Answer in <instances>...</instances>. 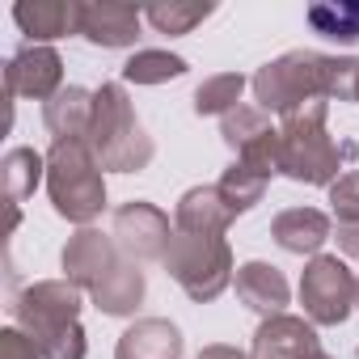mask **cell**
<instances>
[{
	"instance_id": "cell-33",
	"label": "cell",
	"mask_w": 359,
	"mask_h": 359,
	"mask_svg": "<svg viewBox=\"0 0 359 359\" xmlns=\"http://www.w3.org/2000/svg\"><path fill=\"white\" fill-rule=\"evenodd\" d=\"M250 359H254V355H250Z\"/></svg>"
},
{
	"instance_id": "cell-25",
	"label": "cell",
	"mask_w": 359,
	"mask_h": 359,
	"mask_svg": "<svg viewBox=\"0 0 359 359\" xmlns=\"http://www.w3.org/2000/svg\"><path fill=\"white\" fill-rule=\"evenodd\" d=\"M216 13V5H177V0H169V5H152V9H144V22L156 30V34H169V39H177V34H191L199 22H208Z\"/></svg>"
},
{
	"instance_id": "cell-22",
	"label": "cell",
	"mask_w": 359,
	"mask_h": 359,
	"mask_svg": "<svg viewBox=\"0 0 359 359\" xmlns=\"http://www.w3.org/2000/svg\"><path fill=\"white\" fill-rule=\"evenodd\" d=\"M177 76H187V60L169 55V51H135L123 64V81H131V85H165Z\"/></svg>"
},
{
	"instance_id": "cell-21",
	"label": "cell",
	"mask_w": 359,
	"mask_h": 359,
	"mask_svg": "<svg viewBox=\"0 0 359 359\" xmlns=\"http://www.w3.org/2000/svg\"><path fill=\"white\" fill-rule=\"evenodd\" d=\"M47 173V156H39L34 148H13L0 165V177H5V191H9V203H22L34 195V187L43 182Z\"/></svg>"
},
{
	"instance_id": "cell-7",
	"label": "cell",
	"mask_w": 359,
	"mask_h": 359,
	"mask_svg": "<svg viewBox=\"0 0 359 359\" xmlns=\"http://www.w3.org/2000/svg\"><path fill=\"white\" fill-rule=\"evenodd\" d=\"M355 275L338 254H317L300 275V304L313 325H342L355 309Z\"/></svg>"
},
{
	"instance_id": "cell-26",
	"label": "cell",
	"mask_w": 359,
	"mask_h": 359,
	"mask_svg": "<svg viewBox=\"0 0 359 359\" xmlns=\"http://www.w3.org/2000/svg\"><path fill=\"white\" fill-rule=\"evenodd\" d=\"M309 26L330 43H355L359 39V5H313Z\"/></svg>"
},
{
	"instance_id": "cell-23",
	"label": "cell",
	"mask_w": 359,
	"mask_h": 359,
	"mask_svg": "<svg viewBox=\"0 0 359 359\" xmlns=\"http://www.w3.org/2000/svg\"><path fill=\"white\" fill-rule=\"evenodd\" d=\"M241 93H245V76L241 72H220V76H208L199 89H195V114H233L241 106Z\"/></svg>"
},
{
	"instance_id": "cell-17",
	"label": "cell",
	"mask_w": 359,
	"mask_h": 359,
	"mask_svg": "<svg viewBox=\"0 0 359 359\" xmlns=\"http://www.w3.org/2000/svg\"><path fill=\"white\" fill-rule=\"evenodd\" d=\"M43 123L55 140H89V123H93V93L81 85H64L47 106H43Z\"/></svg>"
},
{
	"instance_id": "cell-20",
	"label": "cell",
	"mask_w": 359,
	"mask_h": 359,
	"mask_svg": "<svg viewBox=\"0 0 359 359\" xmlns=\"http://www.w3.org/2000/svg\"><path fill=\"white\" fill-rule=\"evenodd\" d=\"M330 208L338 220V245L346 254H359V169L342 173L330 187Z\"/></svg>"
},
{
	"instance_id": "cell-4",
	"label": "cell",
	"mask_w": 359,
	"mask_h": 359,
	"mask_svg": "<svg viewBox=\"0 0 359 359\" xmlns=\"http://www.w3.org/2000/svg\"><path fill=\"white\" fill-rule=\"evenodd\" d=\"M47 195L55 212L81 229H89L106 212L102 161L89 140H55L47 152Z\"/></svg>"
},
{
	"instance_id": "cell-13",
	"label": "cell",
	"mask_w": 359,
	"mask_h": 359,
	"mask_svg": "<svg viewBox=\"0 0 359 359\" xmlns=\"http://www.w3.org/2000/svg\"><path fill=\"white\" fill-rule=\"evenodd\" d=\"M237 216L229 212L220 187H191L173 208V229L177 233H195V237H224V229Z\"/></svg>"
},
{
	"instance_id": "cell-29",
	"label": "cell",
	"mask_w": 359,
	"mask_h": 359,
	"mask_svg": "<svg viewBox=\"0 0 359 359\" xmlns=\"http://www.w3.org/2000/svg\"><path fill=\"white\" fill-rule=\"evenodd\" d=\"M199 359H250V355H245V351H237V346L216 342V346H203V351H199Z\"/></svg>"
},
{
	"instance_id": "cell-8",
	"label": "cell",
	"mask_w": 359,
	"mask_h": 359,
	"mask_svg": "<svg viewBox=\"0 0 359 359\" xmlns=\"http://www.w3.org/2000/svg\"><path fill=\"white\" fill-rule=\"evenodd\" d=\"M110 237L118 245L123 258L131 262H152V258H165L169 241H173V229H169V216L156 208V203H144V199H131L114 212V224H110Z\"/></svg>"
},
{
	"instance_id": "cell-1",
	"label": "cell",
	"mask_w": 359,
	"mask_h": 359,
	"mask_svg": "<svg viewBox=\"0 0 359 359\" xmlns=\"http://www.w3.org/2000/svg\"><path fill=\"white\" fill-rule=\"evenodd\" d=\"M250 85H254V97H258V110H271V114L287 118V114H296L313 102H325V97L355 102L359 60L321 55V51H287V55L262 64Z\"/></svg>"
},
{
	"instance_id": "cell-2",
	"label": "cell",
	"mask_w": 359,
	"mask_h": 359,
	"mask_svg": "<svg viewBox=\"0 0 359 359\" xmlns=\"http://www.w3.org/2000/svg\"><path fill=\"white\" fill-rule=\"evenodd\" d=\"M13 321L39 346L43 359H85L81 287L68 279H43L13 300Z\"/></svg>"
},
{
	"instance_id": "cell-10",
	"label": "cell",
	"mask_w": 359,
	"mask_h": 359,
	"mask_svg": "<svg viewBox=\"0 0 359 359\" xmlns=\"http://www.w3.org/2000/svg\"><path fill=\"white\" fill-rule=\"evenodd\" d=\"M118 262H123V254H118L114 237L110 233H97V229H81L64 245V279L76 283L81 292H93Z\"/></svg>"
},
{
	"instance_id": "cell-14",
	"label": "cell",
	"mask_w": 359,
	"mask_h": 359,
	"mask_svg": "<svg viewBox=\"0 0 359 359\" xmlns=\"http://www.w3.org/2000/svg\"><path fill=\"white\" fill-rule=\"evenodd\" d=\"M233 283H237L241 304L254 309V313H262V317H279L287 309V300H292V287H287L283 271L271 266V262H245V266H237Z\"/></svg>"
},
{
	"instance_id": "cell-12",
	"label": "cell",
	"mask_w": 359,
	"mask_h": 359,
	"mask_svg": "<svg viewBox=\"0 0 359 359\" xmlns=\"http://www.w3.org/2000/svg\"><path fill=\"white\" fill-rule=\"evenodd\" d=\"M140 9L135 5H81V18H76V34H85L93 47H131L140 39Z\"/></svg>"
},
{
	"instance_id": "cell-9",
	"label": "cell",
	"mask_w": 359,
	"mask_h": 359,
	"mask_svg": "<svg viewBox=\"0 0 359 359\" xmlns=\"http://www.w3.org/2000/svg\"><path fill=\"white\" fill-rule=\"evenodd\" d=\"M5 89L9 97H39V102H51L60 89H64V60L51 51V47H22L9 64H5Z\"/></svg>"
},
{
	"instance_id": "cell-19",
	"label": "cell",
	"mask_w": 359,
	"mask_h": 359,
	"mask_svg": "<svg viewBox=\"0 0 359 359\" xmlns=\"http://www.w3.org/2000/svg\"><path fill=\"white\" fill-rule=\"evenodd\" d=\"M144 271H140V262H131V258H123L97 287H93V304L106 313V317H131L135 309H140V300H144Z\"/></svg>"
},
{
	"instance_id": "cell-11",
	"label": "cell",
	"mask_w": 359,
	"mask_h": 359,
	"mask_svg": "<svg viewBox=\"0 0 359 359\" xmlns=\"http://www.w3.org/2000/svg\"><path fill=\"white\" fill-rule=\"evenodd\" d=\"M309 351H321V338H317L313 321L287 317V313L266 317V321L254 330V346H250L254 359H300V355H309Z\"/></svg>"
},
{
	"instance_id": "cell-24",
	"label": "cell",
	"mask_w": 359,
	"mask_h": 359,
	"mask_svg": "<svg viewBox=\"0 0 359 359\" xmlns=\"http://www.w3.org/2000/svg\"><path fill=\"white\" fill-rule=\"evenodd\" d=\"M220 195H224V203H229V212L233 216H241V212H250L254 203H262V195H266V177L262 173H254V169H245L241 161L237 165H229L224 169V177H220Z\"/></svg>"
},
{
	"instance_id": "cell-31",
	"label": "cell",
	"mask_w": 359,
	"mask_h": 359,
	"mask_svg": "<svg viewBox=\"0 0 359 359\" xmlns=\"http://www.w3.org/2000/svg\"><path fill=\"white\" fill-rule=\"evenodd\" d=\"M355 309H359V283H355Z\"/></svg>"
},
{
	"instance_id": "cell-16",
	"label": "cell",
	"mask_w": 359,
	"mask_h": 359,
	"mask_svg": "<svg viewBox=\"0 0 359 359\" xmlns=\"http://www.w3.org/2000/svg\"><path fill=\"white\" fill-rule=\"evenodd\" d=\"M271 237L287 254H313L317 258V250L330 241V216L317 212V208H287V212L275 216Z\"/></svg>"
},
{
	"instance_id": "cell-32",
	"label": "cell",
	"mask_w": 359,
	"mask_h": 359,
	"mask_svg": "<svg viewBox=\"0 0 359 359\" xmlns=\"http://www.w3.org/2000/svg\"><path fill=\"white\" fill-rule=\"evenodd\" d=\"M355 102H359V85H355Z\"/></svg>"
},
{
	"instance_id": "cell-3",
	"label": "cell",
	"mask_w": 359,
	"mask_h": 359,
	"mask_svg": "<svg viewBox=\"0 0 359 359\" xmlns=\"http://www.w3.org/2000/svg\"><path fill=\"white\" fill-rule=\"evenodd\" d=\"M355 156V144H334L325 131V102H313L283 118L279 127V173L304 187H334L342 161Z\"/></svg>"
},
{
	"instance_id": "cell-27",
	"label": "cell",
	"mask_w": 359,
	"mask_h": 359,
	"mask_svg": "<svg viewBox=\"0 0 359 359\" xmlns=\"http://www.w3.org/2000/svg\"><path fill=\"white\" fill-rule=\"evenodd\" d=\"M266 131H275L271 127V118H266V110H258V106H237L233 114H224V123H220V135H224V144L229 148H250L254 140H262Z\"/></svg>"
},
{
	"instance_id": "cell-18",
	"label": "cell",
	"mask_w": 359,
	"mask_h": 359,
	"mask_svg": "<svg viewBox=\"0 0 359 359\" xmlns=\"http://www.w3.org/2000/svg\"><path fill=\"white\" fill-rule=\"evenodd\" d=\"M13 18H18L22 34H30V39L43 47V43H51V39L76 34L81 5H76V0H34V5H18Z\"/></svg>"
},
{
	"instance_id": "cell-30",
	"label": "cell",
	"mask_w": 359,
	"mask_h": 359,
	"mask_svg": "<svg viewBox=\"0 0 359 359\" xmlns=\"http://www.w3.org/2000/svg\"><path fill=\"white\" fill-rule=\"evenodd\" d=\"M300 359H334V355H325V351H309V355H300Z\"/></svg>"
},
{
	"instance_id": "cell-5",
	"label": "cell",
	"mask_w": 359,
	"mask_h": 359,
	"mask_svg": "<svg viewBox=\"0 0 359 359\" xmlns=\"http://www.w3.org/2000/svg\"><path fill=\"white\" fill-rule=\"evenodd\" d=\"M89 144L102 161V169L114 173H135L152 161V140L140 127L131 97L123 85H102L93 93V123H89Z\"/></svg>"
},
{
	"instance_id": "cell-6",
	"label": "cell",
	"mask_w": 359,
	"mask_h": 359,
	"mask_svg": "<svg viewBox=\"0 0 359 359\" xmlns=\"http://www.w3.org/2000/svg\"><path fill=\"white\" fill-rule=\"evenodd\" d=\"M161 262L173 275V283L199 304L216 300L233 283V250L224 237H195V233L173 229V241Z\"/></svg>"
},
{
	"instance_id": "cell-15",
	"label": "cell",
	"mask_w": 359,
	"mask_h": 359,
	"mask_svg": "<svg viewBox=\"0 0 359 359\" xmlns=\"http://www.w3.org/2000/svg\"><path fill=\"white\" fill-rule=\"evenodd\" d=\"M182 330L165 317H144L135 325L123 330L118 346H114V359H177L182 355Z\"/></svg>"
},
{
	"instance_id": "cell-28",
	"label": "cell",
	"mask_w": 359,
	"mask_h": 359,
	"mask_svg": "<svg viewBox=\"0 0 359 359\" xmlns=\"http://www.w3.org/2000/svg\"><path fill=\"white\" fill-rule=\"evenodd\" d=\"M0 359H43V355L22 330H5L0 334Z\"/></svg>"
}]
</instances>
